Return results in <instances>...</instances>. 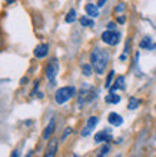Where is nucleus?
<instances>
[{"instance_id":"obj_1","label":"nucleus","mask_w":156,"mask_h":157,"mask_svg":"<svg viewBox=\"0 0 156 157\" xmlns=\"http://www.w3.org/2000/svg\"><path fill=\"white\" fill-rule=\"evenodd\" d=\"M90 62L93 69L96 70V73L103 75L105 69L107 66V62H109V54L102 49H94L90 54Z\"/></svg>"},{"instance_id":"obj_2","label":"nucleus","mask_w":156,"mask_h":157,"mask_svg":"<svg viewBox=\"0 0 156 157\" xmlns=\"http://www.w3.org/2000/svg\"><path fill=\"white\" fill-rule=\"evenodd\" d=\"M76 90H74V87H62V89H59L56 91V96H54V99L58 101L59 104H63L66 103L67 100H70L72 97L74 96Z\"/></svg>"},{"instance_id":"obj_3","label":"nucleus","mask_w":156,"mask_h":157,"mask_svg":"<svg viewBox=\"0 0 156 157\" xmlns=\"http://www.w3.org/2000/svg\"><path fill=\"white\" fill-rule=\"evenodd\" d=\"M102 40L105 41V43H107V44L110 46H115L119 43L120 40V34L118 33V32H115V30H106V32H103L102 34Z\"/></svg>"},{"instance_id":"obj_4","label":"nucleus","mask_w":156,"mask_h":157,"mask_svg":"<svg viewBox=\"0 0 156 157\" xmlns=\"http://www.w3.org/2000/svg\"><path fill=\"white\" fill-rule=\"evenodd\" d=\"M58 71H59L58 60H52V62H50V64L47 66V69H46V75H47V78H49L50 83H52V86L54 84V78H56Z\"/></svg>"},{"instance_id":"obj_5","label":"nucleus","mask_w":156,"mask_h":157,"mask_svg":"<svg viewBox=\"0 0 156 157\" xmlns=\"http://www.w3.org/2000/svg\"><path fill=\"white\" fill-rule=\"evenodd\" d=\"M110 140H112L110 130L99 132V133H96V136H94V141H98V143H102V141H110Z\"/></svg>"},{"instance_id":"obj_6","label":"nucleus","mask_w":156,"mask_h":157,"mask_svg":"<svg viewBox=\"0 0 156 157\" xmlns=\"http://www.w3.org/2000/svg\"><path fill=\"white\" fill-rule=\"evenodd\" d=\"M96 124H98V117H90V119H89V121H87V126L85 127V130L82 132V136H89Z\"/></svg>"},{"instance_id":"obj_7","label":"nucleus","mask_w":156,"mask_h":157,"mask_svg":"<svg viewBox=\"0 0 156 157\" xmlns=\"http://www.w3.org/2000/svg\"><path fill=\"white\" fill-rule=\"evenodd\" d=\"M47 52H49V46L47 44H39L36 47V50H34V56L39 57V59H42L47 54Z\"/></svg>"},{"instance_id":"obj_8","label":"nucleus","mask_w":156,"mask_h":157,"mask_svg":"<svg viewBox=\"0 0 156 157\" xmlns=\"http://www.w3.org/2000/svg\"><path fill=\"white\" fill-rule=\"evenodd\" d=\"M107 120H109V123L113 124V126H120V124L123 123V119H122L119 114H116V113H110Z\"/></svg>"},{"instance_id":"obj_9","label":"nucleus","mask_w":156,"mask_h":157,"mask_svg":"<svg viewBox=\"0 0 156 157\" xmlns=\"http://www.w3.org/2000/svg\"><path fill=\"white\" fill-rule=\"evenodd\" d=\"M99 6H96V4H86V13L89 14L90 17H98L99 16V10H98Z\"/></svg>"},{"instance_id":"obj_10","label":"nucleus","mask_w":156,"mask_h":157,"mask_svg":"<svg viewBox=\"0 0 156 157\" xmlns=\"http://www.w3.org/2000/svg\"><path fill=\"white\" fill-rule=\"evenodd\" d=\"M56 150H58V140H52L49 143V147H47V151H46V156L52 157L56 154Z\"/></svg>"},{"instance_id":"obj_11","label":"nucleus","mask_w":156,"mask_h":157,"mask_svg":"<svg viewBox=\"0 0 156 157\" xmlns=\"http://www.w3.org/2000/svg\"><path fill=\"white\" fill-rule=\"evenodd\" d=\"M106 103H112V104H116V103H119L120 101V97L118 94H115V91H112L110 94H107L106 96Z\"/></svg>"},{"instance_id":"obj_12","label":"nucleus","mask_w":156,"mask_h":157,"mask_svg":"<svg viewBox=\"0 0 156 157\" xmlns=\"http://www.w3.org/2000/svg\"><path fill=\"white\" fill-rule=\"evenodd\" d=\"M118 89H125V77H118V80H116V83H115V86L112 87L110 90L112 91H116Z\"/></svg>"},{"instance_id":"obj_13","label":"nucleus","mask_w":156,"mask_h":157,"mask_svg":"<svg viewBox=\"0 0 156 157\" xmlns=\"http://www.w3.org/2000/svg\"><path fill=\"white\" fill-rule=\"evenodd\" d=\"M53 128H54V120H52V121H50V124L46 127L45 133H43V139H46V140H47V139L50 137V134L53 133Z\"/></svg>"},{"instance_id":"obj_14","label":"nucleus","mask_w":156,"mask_h":157,"mask_svg":"<svg viewBox=\"0 0 156 157\" xmlns=\"http://www.w3.org/2000/svg\"><path fill=\"white\" fill-rule=\"evenodd\" d=\"M150 44H152V40L149 37H145L143 40L140 41V47H142V49H150V47H152Z\"/></svg>"},{"instance_id":"obj_15","label":"nucleus","mask_w":156,"mask_h":157,"mask_svg":"<svg viewBox=\"0 0 156 157\" xmlns=\"http://www.w3.org/2000/svg\"><path fill=\"white\" fill-rule=\"evenodd\" d=\"M74 20H76V12H74V10H70V12L67 13V16H66V21H67V23H73Z\"/></svg>"},{"instance_id":"obj_16","label":"nucleus","mask_w":156,"mask_h":157,"mask_svg":"<svg viewBox=\"0 0 156 157\" xmlns=\"http://www.w3.org/2000/svg\"><path fill=\"white\" fill-rule=\"evenodd\" d=\"M80 25L82 26H89V27H93V20H90V19H87V17H82L80 19Z\"/></svg>"},{"instance_id":"obj_17","label":"nucleus","mask_w":156,"mask_h":157,"mask_svg":"<svg viewBox=\"0 0 156 157\" xmlns=\"http://www.w3.org/2000/svg\"><path fill=\"white\" fill-rule=\"evenodd\" d=\"M138 106H139V100L135 99V97H132L130 101H129V109H130V110H135Z\"/></svg>"},{"instance_id":"obj_18","label":"nucleus","mask_w":156,"mask_h":157,"mask_svg":"<svg viewBox=\"0 0 156 157\" xmlns=\"http://www.w3.org/2000/svg\"><path fill=\"white\" fill-rule=\"evenodd\" d=\"M83 73H85L86 76H90V75H92L90 66H87V64H85V66H83Z\"/></svg>"},{"instance_id":"obj_19","label":"nucleus","mask_w":156,"mask_h":157,"mask_svg":"<svg viewBox=\"0 0 156 157\" xmlns=\"http://www.w3.org/2000/svg\"><path fill=\"white\" fill-rule=\"evenodd\" d=\"M113 73H115V71L112 70L110 73H109V76H107V80H106V87H110V82H112V78H113Z\"/></svg>"},{"instance_id":"obj_20","label":"nucleus","mask_w":156,"mask_h":157,"mask_svg":"<svg viewBox=\"0 0 156 157\" xmlns=\"http://www.w3.org/2000/svg\"><path fill=\"white\" fill-rule=\"evenodd\" d=\"M107 151H109V146H103L102 149H100V153H99V156H105V154H107Z\"/></svg>"},{"instance_id":"obj_21","label":"nucleus","mask_w":156,"mask_h":157,"mask_svg":"<svg viewBox=\"0 0 156 157\" xmlns=\"http://www.w3.org/2000/svg\"><path fill=\"white\" fill-rule=\"evenodd\" d=\"M105 3H106V0H98V6H99V7H102Z\"/></svg>"},{"instance_id":"obj_22","label":"nucleus","mask_w":156,"mask_h":157,"mask_svg":"<svg viewBox=\"0 0 156 157\" xmlns=\"http://www.w3.org/2000/svg\"><path fill=\"white\" fill-rule=\"evenodd\" d=\"M123 4H120V6H118V7H116V12H122V10H123Z\"/></svg>"},{"instance_id":"obj_23","label":"nucleus","mask_w":156,"mask_h":157,"mask_svg":"<svg viewBox=\"0 0 156 157\" xmlns=\"http://www.w3.org/2000/svg\"><path fill=\"white\" fill-rule=\"evenodd\" d=\"M107 27H109L110 30H113V29H115V25H113V23H109V25H107Z\"/></svg>"},{"instance_id":"obj_24","label":"nucleus","mask_w":156,"mask_h":157,"mask_svg":"<svg viewBox=\"0 0 156 157\" xmlns=\"http://www.w3.org/2000/svg\"><path fill=\"white\" fill-rule=\"evenodd\" d=\"M118 20H119V23H123V21H125V17H119Z\"/></svg>"}]
</instances>
